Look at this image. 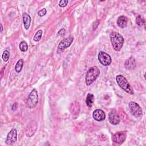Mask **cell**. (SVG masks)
Returning <instances> with one entry per match:
<instances>
[{
	"label": "cell",
	"instance_id": "6da1fadb",
	"mask_svg": "<svg viewBox=\"0 0 146 146\" xmlns=\"http://www.w3.org/2000/svg\"><path fill=\"white\" fill-rule=\"evenodd\" d=\"M110 40L113 49L116 51H120L124 41L123 36L117 32H112L110 34Z\"/></svg>",
	"mask_w": 146,
	"mask_h": 146
},
{
	"label": "cell",
	"instance_id": "7a4b0ae2",
	"mask_svg": "<svg viewBox=\"0 0 146 146\" xmlns=\"http://www.w3.org/2000/svg\"><path fill=\"white\" fill-rule=\"evenodd\" d=\"M100 70L96 66H93L89 68L86 76V83L87 86L91 84L99 76Z\"/></svg>",
	"mask_w": 146,
	"mask_h": 146
},
{
	"label": "cell",
	"instance_id": "3957f363",
	"mask_svg": "<svg viewBox=\"0 0 146 146\" xmlns=\"http://www.w3.org/2000/svg\"><path fill=\"white\" fill-rule=\"evenodd\" d=\"M116 82L119 87L125 91L127 93L129 94H133V90L131 85L128 82L127 79L121 75H119L116 76Z\"/></svg>",
	"mask_w": 146,
	"mask_h": 146
},
{
	"label": "cell",
	"instance_id": "277c9868",
	"mask_svg": "<svg viewBox=\"0 0 146 146\" xmlns=\"http://www.w3.org/2000/svg\"><path fill=\"white\" fill-rule=\"evenodd\" d=\"M38 102V95L37 90L34 88L30 93L27 101V106L30 108H34Z\"/></svg>",
	"mask_w": 146,
	"mask_h": 146
},
{
	"label": "cell",
	"instance_id": "5b68a950",
	"mask_svg": "<svg viewBox=\"0 0 146 146\" xmlns=\"http://www.w3.org/2000/svg\"><path fill=\"white\" fill-rule=\"evenodd\" d=\"M129 108L131 113L135 117H139L142 115V110L140 106L134 102L129 103Z\"/></svg>",
	"mask_w": 146,
	"mask_h": 146
},
{
	"label": "cell",
	"instance_id": "8992f818",
	"mask_svg": "<svg viewBox=\"0 0 146 146\" xmlns=\"http://www.w3.org/2000/svg\"><path fill=\"white\" fill-rule=\"evenodd\" d=\"M98 60L100 64L104 66H107L110 65L112 62L111 57L110 56V55L107 53L102 51L99 52Z\"/></svg>",
	"mask_w": 146,
	"mask_h": 146
},
{
	"label": "cell",
	"instance_id": "52a82bcc",
	"mask_svg": "<svg viewBox=\"0 0 146 146\" xmlns=\"http://www.w3.org/2000/svg\"><path fill=\"white\" fill-rule=\"evenodd\" d=\"M74 40V37L72 36H69L68 37L63 39L58 44V52H60L68 47Z\"/></svg>",
	"mask_w": 146,
	"mask_h": 146
},
{
	"label": "cell",
	"instance_id": "ba28073f",
	"mask_svg": "<svg viewBox=\"0 0 146 146\" xmlns=\"http://www.w3.org/2000/svg\"><path fill=\"white\" fill-rule=\"evenodd\" d=\"M126 132L124 131H120L115 133L112 137V141L117 144H122L125 140Z\"/></svg>",
	"mask_w": 146,
	"mask_h": 146
},
{
	"label": "cell",
	"instance_id": "9c48e42d",
	"mask_svg": "<svg viewBox=\"0 0 146 146\" xmlns=\"http://www.w3.org/2000/svg\"><path fill=\"white\" fill-rule=\"evenodd\" d=\"M108 120L110 123L112 125H117L120 123V116L116 110H113L109 113Z\"/></svg>",
	"mask_w": 146,
	"mask_h": 146
},
{
	"label": "cell",
	"instance_id": "30bf717a",
	"mask_svg": "<svg viewBox=\"0 0 146 146\" xmlns=\"http://www.w3.org/2000/svg\"><path fill=\"white\" fill-rule=\"evenodd\" d=\"M17 132L15 129H12L7 134L6 143L7 145H11L15 143L17 141Z\"/></svg>",
	"mask_w": 146,
	"mask_h": 146
},
{
	"label": "cell",
	"instance_id": "8fae6325",
	"mask_svg": "<svg viewBox=\"0 0 146 146\" xmlns=\"http://www.w3.org/2000/svg\"><path fill=\"white\" fill-rule=\"evenodd\" d=\"M92 116H93L94 119L98 121H103L106 118V115H105L104 112L100 109L95 110L93 112Z\"/></svg>",
	"mask_w": 146,
	"mask_h": 146
},
{
	"label": "cell",
	"instance_id": "7c38bea8",
	"mask_svg": "<svg viewBox=\"0 0 146 146\" xmlns=\"http://www.w3.org/2000/svg\"><path fill=\"white\" fill-rule=\"evenodd\" d=\"M70 112L73 115L74 117H76L77 116H78L80 111V106L78 102H73L70 104Z\"/></svg>",
	"mask_w": 146,
	"mask_h": 146
},
{
	"label": "cell",
	"instance_id": "4fadbf2b",
	"mask_svg": "<svg viewBox=\"0 0 146 146\" xmlns=\"http://www.w3.org/2000/svg\"><path fill=\"white\" fill-rule=\"evenodd\" d=\"M124 66L127 70H133L136 66L135 59L132 56L128 58L125 62Z\"/></svg>",
	"mask_w": 146,
	"mask_h": 146
},
{
	"label": "cell",
	"instance_id": "5bb4252c",
	"mask_svg": "<svg viewBox=\"0 0 146 146\" xmlns=\"http://www.w3.org/2000/svg\"><path fill=\"white\" fill-rule=\"evenodd\" d=\"M22 18H23V22L24 25V27L26 30H27L31 23V17L29 14L27 13H23L22 14Z\"/></svg>",
	"mask_w": 146,
	"mask_h": 146
},
{
	"label": "cell",
	"instance_id": "9a60e30c",
	"mask_svg": "<svg viewBox=\"0 0 146 146\" xmlns=\"http://www.w3.org/2000/svg\"><path fill=\"white\" fill-rule=\"evenodd\" d=\"M128 18L124 15L120 16L117 19V24L121 28H124L127 26Z\"/></svg>",
	"mask_w": 146,
	"mask_h": 146
},
{
	"label": "cell",
	"instance_id": "2e32d148",
	"mask_svg": "<svg viewBox=\"0 0 146 146\" xmlns=\"http://www.w3.org/2000/svg\"><path fill=\"white\" fill-rule=\"evenodd\" d=\"M94 95L91 94H88L87 95V97H86V103L87 106L88 107H92L93 103H94Z\"/></svg>",
	"mask_w": 146,
	"mask_h": 146
},
{
	"label": "cell",
	"instance_id": "e0dca14e",
	"mask_svg": "<svg viewBox=\"0 0 146 146\" xmlns=\"http://www.w3.org/2000/svg\"><path fill=\"white\" fill-rule=\"evenodd\" d=\"M23 66V60L22 59H20L17 62L15 67V69L17 72H20L22 69Z\"/></svg>",
	"mask_w": 146,
	"mask_h": 146
},
{
	"label": "cell",
	"instance_id": "ac0fdd59",
	"mask_svg": "<svg viewBox=\"0 0 146 146\" xmlns=\"http://www.w3.org/2000/svg\"><path fill=\"white\" fill-rule=\"evenodd\" d=\"M19 47L21 51H22L23 52L26 51L28 49V44L25 41L21 42L19 45Z\"/></svg>",
	"mask_w": 146,
	"mask_h": 146
},
{
	"label": "cell",
	"instance_id": "d6986e66",
	"mask_svg": "<svg viewBox=\"0 0 146 146\" xmlns=\"http://www.w3.org/2000/svg\"><path fill=\"white\" fill-rule=\"evenodd\" d=\"M42 35V30H39L35 34L34 36V40L36 42H38L41 39Z\"/></svg>",
	"mask_w": 146,
	"mask_h": 146
},
{
	"label": "cell",
	"instance_id": "ffe728a7",
	"mask_svg": "<svg viewBox=\"0 0 146 146\" xmlns=\"http://www.w3.org/2000/svg\"><path fill=\"white\" fill-rule=\"evenodd\" d=\"M10 57V52L7 50H5L2 54V58L5 62H7Z\"/></svg>",
	"mask_w": 146,
	"mask_h": 146
},
{
	"label": "cell",
	"instance_id": "44dd1931",
	"mask_svg": "<svg viewBox=\"0 0 146 146\" xmlns=\"http://www.w3.org/2000/svg\"><path fill=\"white\" fill-rule=\"evenodd\" d=\"M136 23L139 26H143L144 24V21L143 19L141 18L140 15H139L136 19Z\"/></svg>",
	"mask_w": 146,
	"mask_h": 146
},
{
	"label": "cell",
	"instance_id": "7402d4cb",
	"mask_svg": "<svg viewBox=\"0 0 146 146\" xmlns=\"http://www.w3.org/2000/svg\"><path fill=\"white\" fill-rule=\"evenodd\" d=\"M47 13V10L45 8H43L40 10H39L38 11V15L39 16V17H43L44 15H46Z\"/></svg>",
	"mask_w": 146,
	"mask_h": 146
},
{
	"label": "cell",
	"instance_id": "603a6c76",
	"mask_svg": "<svg viewBox=\"0 0 146 146\" xmlns=\"http://www.w3.org/2000/svg\"><path fill=\"white\" fill-rule=\"evenodd\" d=\"M68 1L67 0H62L60 1H59V6L62 7H65L67 3H68Z\"/></svg>",
	"mask_w": 146,
	"mask_h": 146
},
{
	"label": "cell",
	"instance_id": "cb8c5ba5",
	"mask_svg": "<svg viewBox=\"0 0 146 146\" xmlns=\"http://www.w3.org/2000/svg\"><path fill=\"white\" fill-rule=\"evenodd\" d=\"M66 33V30L64 29H61L57 33L58 35H60V36H63L64 35H65Z\"/></svg>",
	"mask_w": 146,
	"mask_h": 146
},
{
	"label": "cell",
	"instance_id": "d4e9b609",
	"mask_svg": "<svg viewBox=\"0 0 146 146\" xmlns=\"http://www.w3.org/2000/svg\"><path fill=\"white\" fill-rule=\"evenodd\" d=\"M17 103H15L13 105V106H12V110H15L16 109H17Z\"/></svg>",
	"mask_w": 146,
	"mask_h": 146
},
{
	"label": "cell",
	"instance_id": "484cf974",
	"mask_svg": "<svg viewBox=\"0 0 146 146\" xmlns=\"http://www.w3.org/2000/svg\"><path fill=\"white\" fill-rule=\"evenodd\" d=\"M1 32H2V30H3V27H2V24H1Z\"/></svg>",
	"mask_w": 146,
	"mask_h": 146
}]
</instances>
